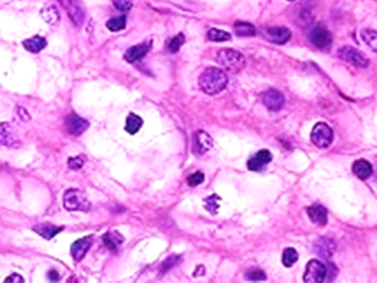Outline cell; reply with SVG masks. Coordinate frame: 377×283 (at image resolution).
Wrapping results in <instances>:
<instances>
[{"instance_id": "12", "label": "cell", "mask_w": 377, "mask_h": 283, "mask_svg": "<svg viewBox=\"0 0 377 283\" xmlns=\"http://www.w3.org/2000/svg\"><path fill=\"white\" fill-rule=\"evenodd\" d=\"M263 104L264 106L273 112L281 110L285 105V97L281 91L278 90H269L266 94L263 95Z\"/></svg>"}, {"instance_id": "13", "label": "cell", "mask_w": 377, "mask_h": 283, "mask_svg": "<svg viewBox=\"0 0 377 283\" xmlns=\"http://www.w3.org/2000/svg\"><path fill=\"white\" fill-rule=\"evenodd\" d=\"M271 161H273V156L269 150H260L254 157H250L246 162V166L249 170L258 172L263 169L266 165H269Z\"/></svg>"}, {"instance_id": "36", "label": "cell", "mask_w": 377, "mask_h": 283, "mask_svg": "<svg viewBox=\"0 0 377 283\" xmlns=\"http://www.w3.org/2000/svg\"><path fill=\"white\" fill-rule=\"evenodd\" d=\"M179 256H170V257H168V259L162 263V272H165V271H168V269L170 268V267H173V265L179 261Z\"/></svg>"}, {"instance_id": "38", "label": "cell", "mask_w": 377, "mask_h": 283, "mask_svg": "<svg viewBox=\"0 0 377 283\" xmlns=\"http://www.w3.org/2000/svg\"><path fill=\"white\" fill-rule=\"evenodd\" d=\"M48 276H49V279H51V280H59V275H57L56 271H49Z\"/></svg>"}, {"instance_id": "34", "label": "cell", "mask_w": 377, "mask_h": 283, "mask_svg": "<svg viewBox=\"0 0 377 283\" xmlns=\"http://www.w3.org/2000/svg\"><path fill=\"white\" fill-rule=\"evenodd\" d=\"M246 279L255 280V282H259V280H264V279H266V274H264V271H262V269L254 268L246 272Z\"/></svg>"}, {"instance_id": "8", "label": "cell", "mask_w": 377, "mask_h": 283, "mask_svg": "<svg viewBox=\"0 0 377 283\" xmlns=\"http://www.w3.org/2000/svg\"><path fill=\"white\" fill-rule=\"evenodd\" d=\"M309 41L315 45L317 49L327 51L330 49L332 44V36L331 33L323 26H316L309 32Z\"/></svg>"}, {"instance_id": "15", "label": "cell", "mask_w": 377, "mask_h": 283, "mask_svg": "<svg viewBox=\"0 0 377 283\" xmlns=\"http://www.w3.org/2000/svg\"><path fill=\"white\" fill-rule=\"evenodd\" d=\"M91 240H93V237L89 236L75 241L71 245V256H72V259L76 260V261H80V260L83 259L86 253H87L89 248L91 246Z\"/></svg>"}, {"instance_id": "14", "label": "cell", "mask_w": 377, "mask_h": 283, "mask_svg": "<svg viewBox=\"0 0 377 283\" xmlns=\"http://www.w3.org/2000/svg\"><path fill=\"white\" fill-rule=\"evenodd\" d=\"M151 49V41L147 43L139 44V45H134L128 49L127 52L124 53V60L128 63H135L138 60H142L143 57L146 56L149 51Z\"/></svg>"}, {"instance_id": "27", "label": "cell", "mask_w": 377, "mask_h": 283, "mask_svg": "<svg viewBox=\"0 0 377 283\" xmlns=\"http://www.w3.org/2000/svg\"><path fill=\"white\" fill-rule=\"evenodd\" d=\"M208 40L215 41V43H223V41H229L231 36L227 32H223L221 29H210L207 33Z\"/></svg>"}, {"instance_id": "9", "label": "cell", "mask_w": 377, "mask_h": 283, "mask_svg": "<svg viewBox=\"0 0 377 283\" xmlns=\"http://www.w3.org/2000/svg\"><path fill=\"white\" fill-rule=\"evenodd\" d=\"M212 146H214V140L206 131H196L195 132L192 140V151L196 156L207 154L212 149Z\"/></svg>"}, {"instance_id": "3", "label": "cell", "mask_w": 377, "mask_h": 283, "mask_svg": "<svg viewBox=\"0 0 377 283\" xmlns=\"http://www.w3.org/2000/svg\"><path fill=\"white\" fill-rule=\"evenodd\" d=\"M217 62L227 71L236 72L245 66V57L242 53L237 52L234 49H221L217 53Z\"/></svg>"}, {"instance_id": "23", "label": "cell", "mask_w": 377, "mask_h": 283, "mask_svg": "<svg viewBox=\"0 0 377 283\" xmlns=\"http://www.w3.org/2000/svg\"><path fill=\"white\" fill-rule=\"evenodd\" d=\"M233 30L237 36L240 37H252L256 34V29L252 24H248V22H242V21H237L234 26H233Z\"/></svg>"}, {"instance_id": "10", "label": "cell", "mask_w": 377, "mask_h": 283, "mask_svg": "<svg viewBox=\"0 0 377 283\" xmlns=\"http://www.w3.org/2000/svg\"><path fill=\"white\" fill-rule=\"evenodd\" d=\"M264 38L270 43L286 44L292 37V32L288 28H269L264 30Z\"/></svg>"}, {"instance_id": "32", "label": "cell", "mask_w": 377, "mask_h": 283, "mask_svg": "<svg viewBox=\"0 0 377 283\" xmlns=\"http://www.w3.org/2000/svg\"><path fill=\"white\" fill-rule=\"evenodd\" d=\"M203 181H204V173H202V172H195L192 175H189L187 179L189 187H198Z\"/></svg>"}, {"instance_id": "25", "label": "cell", "mask_w": 377, "mask_h": 283, "mask_svg": "<svg viewBox=\"0 0 377 283\" xmlns=\"http://www.w3.org/2000/svg\"><path fill=\"white\" fill-rule=\"evenodd\" d=\"M40 15L49 25H56L60 21V14H59V11H57L55 6H48L45 9H43Z\"/></svg>"}, {"instance_id": "22", "label": "cell", "mask_w": 377, "mask_h": 283, "mask_svg": "<svg viewBox=\"0 0 377 283\" xmlns=\"http://www.w3.org/2000/svg\"><path fill=\"white\" fill-rule=\"evenodd\" d=\"M315 248L317 250V253L323 256V257H330L335 252V244L332 242V240H328V238H321V240L317 241Z\"/></svg>"}, {"instance_id": "24", "label": "cell", "mask_w": 377, "mask_h": 283, "mask_svg": "<svg viewBox=\"0 0 377 283\" xmlns=\"http://www.w3.org/2000/svg\"><path fill=\"white\" fill-rule=\"evenodd\" d=\"M143 125V120L142 117H139L138 114L130 113L127 116V120H125V131H127L130 135H135V133L139 131Z\"/></svg>"}, {"instance_id": "18", "label": "cell", "mask_w": 377, "mask_h": 283, "mask_svg": "<svg viewBox=\"0 0 377 283\" xmlns=\"http://www.w3.org/2000/svg\"><path fill=\"white\" fill-rule=\"evenodd\" d=\"M0 143L5 146H15V143H19L18 137L15 136L13 127L9 123L0 124Z\"/></svg>"}, {"instance_id": "39", "label": "cell", "mask_w": 377, "mask_h": 283, "mask_svg": "<svg viewBox=\"0 0 377 283\" xmlns=\"http://www.w3.org/2000/svg\"><path fill=\"white\" fill-rule=\"evenodd\" d=\"M289 2H294V0H289Z\"/></svg>"}, {"instance_id": "21", "label": "cell", "mask_w": 377, "mask_h": 283, "mask_svg": "<svg viewBox=\"0 0 377 283\" xmlns=\"http://www.w3.org/2000/svg\"><path fill=\"white\" fill-rule=\"evenodd\" d=\"M45 47H47V40L44 37H40V36H34V37L28 38L24 41V48L29 52L38 53Z\"/></svg>"}, {"instance_id": "16", "label": "cell", "mask_w": 377, "mask_h": 283, "mask_svg": "<svg viewBox=\"0 0 377 283\" xmlns=\"http://www.w3.org/2000/svg\"><path fill=\"white\" fill-rule=\"evenodd\" d=\"M307 212H308V217L311 218V221L313 222V223H316V225H320V226L327 225V221H328V212H327L324 206L315 204V206L308 207Z\"/></svg>"}, {"instance_id": "2", "label": "cell", "mask_w": 377, "mask_h": 283, "mask_svg": "<svg viewBox=\"0 0 377 283\" xmlns=\"http://www.w3.org/2000/svg\"><path fill=\"white\" fill-rule=\"evenodd\" d=\"M63 206L68 211H89L90 202L86 194L80 189H67L64 198H63Z\"/></svg>"}, {"instance_id": "7", "label": "cell", "mask_w": 377, "mask_h": 283, "mask_svg": "<svg viewBox=\"0 0 377 283\" xmlns=\"http://www.w3.org/2000/svg\"><path fill=\"white\" fill-rule=\"evenodd\" d=\"M59 2L63 6V9L66 10L67 15L70 17L72 24L75 25V26H82V25L85 24V10H83V7L80 5L79 0H59Z\"/></svg>"}, {"instance_id": "4", "label": "cell", "mask_w": 377, "mask_h": 283, "mask_svg": "<svg viewBox=\"0 0 377 283\" xmlns=\"http://www.w3.org/2000/svg\"><path fill=\"white\" fill-rule=\"evenodd\" d=\"M332 139H334V132L328 124L317 123L312 129L311 140L319 149H327L332 143Z\"/></svg>"}, {"instance_id": "29", "label": "cell", "mask_w": 377, "mask_h": 283, "mask_svg": "<svg viewBox=\"0 0 377 283\" xmlns=\"http://www.w3.org/2000/svg\"><path fill=\"white\" fill-rule=\"evenodd\" d=\"M219 203H221V198L218 195H210L208 198L204 200V207L208 212L211 214H217L218 208H219Z\"/></svg>"}, {"instance_id": "35", "label": "cell", "mask_w": 377, "mask_h": 283, "mask_svg": "<svg viewBox=\"0 0 377 283\" xmlns=\"http://www.w3.org/2000/svg\"><path fill=\"white\" fill-rule=\"evenodd\" d=\"M116 9L120 11H130L134 6V0H112Z\"/></svg>"}, {"instance_id": "20", "label": "cell", "mask_w": 377, "mask_h": 283, "mask_svg": "<svg viewBox=\"0 0 377 283\" xmlns=\"http://www.w3.org/2000/svg\"><path fill=\"white\" fill-rule=\"evenodd\" d=\"M372 165L369 164L368 161H365V160H358V161H355L354 162V165H353V173L358 179L361 180H366L368 177H370L372 176Z\"/></svg>"}, {"instance_id": "26", "label": "cell", "mask_w": 377, "mask_h": 283, "mask_svg": "<svg viewBox=\"0 0 377 283\" xmlns=\"http://www.w3.org/2000/svg\"><path fill=\"white\" fill-rule=\"evenodd\" d=\"M127 25V18L125 15H120V17H114V18L109 19L106 22V28L110 30V32H120L123 30Z\"/></svg>"}, {"instance_id": "5", "label": "cell", "mask_w": 377, "mask_h": 283, "mask_svg": "<svg viewBox=\"0 0 377 283\" xmlns=\"http://www.w3.org/2000/svg\"><path fill=\"white\" fill-rule=\"evenodd\" d=\"M327 279V267L319 260H309L304 274L305 283H321Z\"/></svg>"}, {"instance_id": "30", "label": "cell", "mask_w": 377, "mask_h": 283, "mask_svg": "<svg viewBox=\"0 0 377 283\" xmlns=\"http://www.w3.org/2000/svg\"><path fill=\"white\" fill-rule=\"evenodd\" d=\"M184 43H185L184 34L179 33L177 36H176V37H173L169 41V44H168V51H169V52H172V53L179 52L180 48L184 45Z\"/></svg>"}, {"instance_id": "28", "label": "cell", "mask_w": 377, "mask_h": 283, "mask_svg": "<svg viewBox=\"0 0 377 283\" xmlns=\"http://www.w3.org/2000/svg\"><path fill=\"white\" fill-rule=\"evenodd\" d=\"M298 260V253L297 250L294 249V248H286V249L283 250V255H282V263L285 267H292L296 261Z\"/></svg>"}, {"instance_id": "17", "label": "cell", "mask_w": 377, "mask_h": 283, "mask_svg": "<svg viewBox=\"0 0 377 283\" xmlns=\"http://www.w3.org/2000/svg\"><path fill=\"white\" fill-rule=\"evenodd\" d=\"M102 241H104L105 246H106L109 250L117 252L118 248H120L121 244L124 242V237L121 236L117 230H110L108 231V233H105L104 237H102Z\"/></svg>"}, {"instance_id": "11", "label": "cell", "mask_w": 377, "mask_h": 283, "mask_svg": "<svg viewBox=\"0 0 377 283\" xmlns=\"http://www.w3.org/2000/svg\"><path fill=\"white\" fill-rule=\"evenodd\" d=\"M66 128L70 135L79 136L89 128V121L78 116V114H70L66 118Z\"/></svg>"}, {"instance_id": "1", "label": "cell", "mask_w": 377, "mask_h": 283, "mask_svg": "<svg viewBox=\"0 0 377 283\" xmlns=\"http://www.w3.org/2000/svg\"><path fill=\"white\" fill-rule=\"evenodd\" d=\"M227 82L229 80L226 72L215 67H208L199 76V87L208 95L218 94L223 91L226 89Z\"/></svg>"}, {"instance_id": "19", "label": "cell", "mask_w": 377, "mask_h": 283, "mask_svg": "<svg viewBox=\"0 0 377 283\" xmlns=\"http://www.w3.org/2000/svg\"><path fill=\"white\" fill-rule=\"evenodd\" d=\"M33 230L41 237H44L45 240H52L53 237L63 230V227L55 226V225H51V223H38V225L33 226Z\"/></svg>"}, {"instance_id": "33", "label": "cell", "mask_w": 377, "mask_h": 283, "mask_svg": "<svg viewBox=\"0 0 377 283\" xmlns=\"http://www.w3.org/2000/svg\"><path fill=\"white\" fill-rule=\"evenodd\" d=\"M85 162H86L85 156L74 157V158H70V160H68V168L72 170H79L82 166L85 165Z\"/></svg>"}, {"instance_id": "31", "label": "cell", "mask_w": 377, "mask_h": 283, "mask_svg": "<svg viewBox=\"0 0 377 283\" xmlns=\"http://www.w3.org/2000/svg\"><path fill=\"white\" fill-rule=\"evenodd\" d=\"M361 36H362L363 41L368 44L369 47L372 48V51H374V52H376V51H377V34H376V32H374V30H370V29H368V30H363Z\"/></svg>"}, {"instance_id": "6", "label": "cell", "mask_w": 377, "mask_h": 283, "mask_svg": "<svg viewBox=\"0 0 377 283\" xmlns=\"http://www.w3.org/2000/svg\"><path fill=\"white\" fill-rule=\"evenodd\" d=\"M338 56L344 62L350 63V64H353L355 67H359V68H366L369 66L368 57L365 56L361 51L353 47H342L338 51Z\"/></svg>"}, {"instance_id": "37", "label": "cell", "mask_w": 377, "mask_h": 283, "mask_svg": "<svg viewBox=\"0 0 377 283\" xmlns=\"http://www.w3.org/2000/svg\"><path fill=\"white\" fill-rule=\"evenodd\" d=\"M5 282H7V283H10V282H11V283H22V282H24V278H22V276H19L18 274H14V275H11V276H9V278L6 279Z\"/></svg>"}]
</instances>
